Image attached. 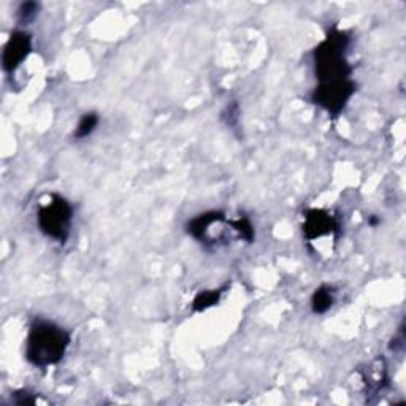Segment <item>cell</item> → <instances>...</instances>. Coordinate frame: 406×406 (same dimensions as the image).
<instances>
[{
    "instance_id": "8fae6325",
    "label": "cell",
    "mask_w": 406,
    "mask_h": 406,
    "mask_svg": "<svg viewBox=\"0 0 406 406\" xmlns=\"http://www.w3.org/2000/svg\"><path fill=\"white\" fill-rule=\"evenodd\" d=\"M99 123H100V118H99L97 113H95V112L84 113L81 116V119H79V123L77 124V127H75L73 138L75 140L88 138L89 135H92L95 132V129H97Z\"/></svg>"
},
{
    "instance_id": "7c38bea8",
    "label": "cell",
    "mask_w": 406,
    "mask_h": 406,
    "mask_svg": "<svg viewBox=\"0 0 406 406\" xmlns=\"http://www.w3.org/2000/svg\"><path fill=\"white\" fill-rule=\"evenodd\" d=\"M229 225L232 227V230L237 233V237L240 240L246 243H253L255 238V232H254V225L251 223V219L248 216H238L237 219H229Z\"/></svg>"
},
{
    "instance_id": "ba28073f",
    "label": "cell",
    "mask_w": 406,
    "mask_h": 406,
    "mask_svg": "<svg viewBox=\"0 0 406 406\" xmlns=\"http://www.w3.org/2000/svg\"><path fill=\"white\" fill-rule=\"evenodd\" d=\"M224 219H225V216L223 212L202 213V214H199V216H195L194 219L189 220L186 225V230L194 240H197V242L205 244L210 232H212V229L214 227V225H219Z\"/></svg>"
},
{
    "instance_id": "2e32d148",
    "label": "cell",
    "mask_w": 406,
    "mask_h": 406,
    "mask_svg": "<svg viewBox=\"0 0 406 406\" xmlns=\"http://www.w3.org/2000/svg\"><path fill=\"white\" fill-rule=\"evenodd\" d=\"M389 349L394 351V353H403L405 349V332H403V325L398 329V332L394 335L392 342L389 344Z\"/></svg>"
},
{
    "instance_id": "7a4b0ae2",
    "label": "cell",
    "mask_w": 406,
    "mask_h": 406,
    "mask_svg": "<svg viewBox=\"0 0 406 406\" xmlns=\"http://www.w3.org/2000/svg\"><path fill=\"white\" fill-rule=\"evenodd\" d=\"M351 37L346 31L330 27L325 38L313 51L314 75L318 84L348 81L353 75V65L348 61Z\"/></svg>"
},
{
    "instance_id": "8992f818",
    "label": "cell",
    "mask_w": 406,
    "mask_h": 406,
    "mask_svg": "<svg viewBox=\"0 0 406 406\" xmlns=\"http://www.w3.org/2000/svg\"><path fill=\"white\" fill-rule=\"evenodd\" d=\"M303 237L308 242L313 240L329 237V235L340 232L338 219L329 213L327 210L320 208H309L303 213Z\"/></svg>"
},
{
    "instance_id": "5bb4252c",
    "label": "cell",
    "mask_w": 406,
    "mask_h": 406,
    "mask_svg": "<svg viewBox=\"0 0 406 406\" xmlns=\"http://www.w3.org/2000/svg\"><path fill=\"white\" fill-rule=\"evenodd\" d=\"M13 403L16 405H35L38 402V398L35 397L34 394L29 392V390H18L12 395Z\"/></svg>"
},
{
    "instance_id": "9c48e42d",
    "label": "cell",
    "mask_w": 406,
    "mask_h": 406,
    "mask_svg": "<svg viewBox=\"0 0 406 406\" xmlns=\"http://www.w3.org/2000/svg\"><path fill=\"white\" fill-rule=\"evenodd\" d=\"M335 288L330 284H322L312 295V312L314 314L327 313L335 303Z\"/></svg>"
},
{
    "instance_id": "e0dca14e",
    "label": "cell",
    "mask_w": 406,
    "mask_h": 406,
    "mask_svg": "<svg viewBox=\"0 0 406 406\" xmlns=\"http://www.w3.org/2000/svg\"><path fill=\"white\" fill-rule=\"evenodd\" d=\"M378 223H379V219H376V218L370 219V224H372V225H378Z\"/></svg>"
},
{
    "instance_id": "3957f363",
    "label": "cell",
    "mask_w": 406,
    "mask_h": 406,
    "mask_svg": "<svg viewBox=\"0 0 406 406\" xmlns=\"http://www.w3.org/2000/svg\"><path fill=\"white\" fill-rule=\"evenodd\" d=\"M73 220V208L68 200L59 194L49 195V202L40 205L37 225L45 237L64 244L70 237Z\"/></svg>"
},
{
    "instance_id": "30bf717a",
    "label": "cell",
    "mask_w": 406,
    "mask_h": 406,
    "mask_svg": "<svg viewBox=\"0 0 406 406\" xmlns=\"http://www.w3.org/2000/svg\"><path fill=\"white\" fill-rule=\"evenodd\" d=\"M224 290H227V286H223V288L212 289V290H200V292L194 297L192 309L197 313H202L205 309L218 305L220 297H223Z\"/></svg>"
},
{
    "instance_id": "6da1fadb",
    "label": "cell",
    "mask_w": 406,
    "mask_h": 406,
    "mask_svg": "<svg viewBox=\"0 0 406 406\" xmlns=\"http://www.w3.org/2000/svg\"><path fill=\"white\" fill-rule=\"evenodd\" d=\"M72 335L61 325L48 319H34L26 338V359L37 368L58 365L67 354Z\"/></svg>"
},
{
    "instance_id": "9a60e30c",
    "label": "cell",
    "mask_w": 406,
    "mask_h": 406,
    "mask_svg": "<svg viewBox=\"0 0 406 406\" xmlns=\"http://www.w3.org/2000/svg\"><path fill=\"white\" fill-rule=\"evenodd\" d=\"M238 103H232L225 108V112L223 113V118H225V124L227 125H237L238 124Z\"/></svg>"
},
{
    "instance_id": "52a82bcc",
    "label": "cell",
    "mask_w": 406,
    "mask_h": 406,
    "mask_svg": "<svg viewBox=\"0 0 406 406\" xmlns=\"http://www.w3.org/2000/svg\"><path fill=\"white\" fill-rule=\"evenodd\" d=\"M360 378H362L365 392L368 395H378L383 392L384 389H388L389 385V372L388 364L383 357L375 359L367 368L359 370Z\"/></svg>"
},
{
    "instance_id": "4fadbf2b",
    "label": "cell",
    "mask_w": 406,
    "mask_h": 406,
    "mask_svg": "<svg viewBox=\"0 0 406 406\" xmlns=\"http://www.w3.org/2000/svg\"><path fill=\"white\" fill-rule=\"evenodd\" d=\"M38 12H40L38 2H23L21 5H19V8L16 12L19 26H27V24H31L34 19L37 18Z\"/></svg>"
},
{
    "instance_id": "277c9868",
    "label": "cell",
    "mask_w": 406,
    "mask_h": 406,
    "mask_svg": "<svg viewBox=\"0 0 406 406\" xmlns=\"http://www.w3.org/2000/svg\"><path fill=\"white\" fill-rule=\"evenodd\" d=\"M357 91V86L353 79H348V81H338V83H327V84H318L313 89L312 102L318 105L327 112L332 116H338L342 114L346 105L351 100V97Z\"/></svg>"
},
{
    "instance_id": "5b68a950",
    "label": "cell",
    "mask_w": 406,
    "mask_h": 406,
    "mask_svg": "<svg viewBox=\"0 0 406 406\" xmlns=\"http://www.w3.org/2000/svg\"><path fill=\"white\" fill-rule=\"evenodd\" d=\"M32 53V35L26 31H14L3 47L2 65L7 73H14Z\"/></svg>"
}]
</instances>
